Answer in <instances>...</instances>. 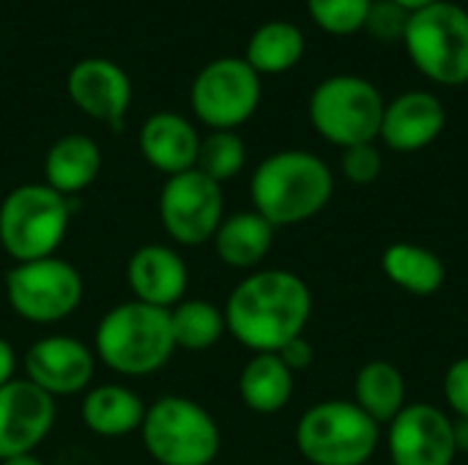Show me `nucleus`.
<instances>
[{"instance_id": "nucleus-1", "label": "nucleus", "mask_w": 468, "mask_h": 465, "mask_svg": "<svg viewBox=\"0 0 468 465\" xmlns=\"http://www.w3.org/2000/svg\"><path fill=\"white\" fill-rule=\"evenodd\" d=\"M228 334L252 354H277L304 337L313 318L310 285L288 269H258L244 274L225 307Z\"/></svg>"}, {"instance_id": "nucleus-11", "label": "nucleus", "mask_w": 468, "mask_h": 465, "mask_svg": "<svg viewBox=\"0 0 468 465\" xmlns=\"http://www.w3.org/2000/svg\"><path fill=\"white\" fill-rule=\"evenodd\" d=\"M225 219L222 184L203 175L197 167L170 175L159 192V222L165 236L176 247L211 244L217 227Z\"/></svg>"}, {"instance_id": "nucleus-20", "label": "nucleus", "mask_w": 468, "mask_h": 465, "mask_svg": "<svg viewBox=\"0 0 468 465\" xmlns=\"http://www.w3.org/2000/svg\"><path fill=\"white\" fill-rule=\"evenodd\" d=\"M145 408L148 406L134 389L123 384H101L82 395L80 419L99 439H126L140 433Z\"/></svg>"}, {"instance_id": "nucleus-37", "label": "nucleus", "mask_w": 468, "mask_h": 465, "mask_svg": "<svg viewBox=\"0 0 468 465\" xmlns=\"http://www.w3.org/2000/svg\"><path fill=\"white\" fill-rule=\"evenodd\" d=\"M214 465H222V463H214Z\"/></svg>"}, {"instance_id": "nucleus-27", "label": "nucleus", "mask_w": 468, "mask_h": 465, "mask_svg": "<svg viewBox=\"0 0 468 465\" xmlns=\"http://www.w3.org/2000/svg\"><path fill=\"white\" fill-rule=\"evenodd\" d=\"M247 164V145L239 132H211L200 140L197 170L217 184L233 181Z\"/></svg>"}, {"instance_id": "nucleus-29", "label": "nucleus", "mask_w": 468, "mask_h": 465, "mask_svg": "<svg viewBox=\"0 0 468 465\" xmlns=\"http://www.w3.org/2000/svg\"><path fill=\"white\" fill-rule=\"evenodd\" d=\"M340 170H343L346 181L354 186L376 184L384 173V153H381L378 143H362V145L343 148Z\"/></svg>"}, {"instance_id": "nucleus-16", "label": "nucleus", "mask_w": 468, "mask_h": 465, "mask_svg": "<svg viewBox=\"0 0 468 465\" xmlns=\"http://www.w3.org/2000/svg\"><path fill=\"white\" fill-rule=\"evenodd\" d=\"M126 285L134 301L159 310H173L186 299L189 269L176 247L143 244L126 260Z\"/></svg>"}, {"instance_id": "nucleus-9", "label": "nucleus", "mask_w": 468, "mask_h": 465, "mask_svg": "<svg viewBox=\"0 0 468 465\" xmlns=\"http://www.w3.org/2000/svg\"><path fill=\"white\" fill-rule=\"evenodd\" d=\"M85 296L80 269L63 258L14 263L5 274V301L11 312L33 326H55L71 318Z\"/></svg>"}, {"instance_id": "nucleus-4", "label": "nucleus", "mask_w": 468, "mask_h": 465, "mask_svg": "<svg viewBox=\"0 0 468 465\" xmlns=\"http://www.w3.org/2000/svg\"><path fill=\"white\" fill-rule=\"evenodd\" d=\"M140 441L156 465H214L222 449V430L197 400L162 395L145 408Z\"/></svg>"}, {"instance_id": "nucleus-5", "label": "nucleus", "mask_w": 468, "mask_h": 465, "mask_svg": "<svg viewBox=\"0 0 468 465\" xmlns=\"http://www.w3.org/2000/svg\"><path fill=\"white\" fill-rule=\"evenodd\" d=\"M71 225V200L41 184H19L0 200V247L14 263L55 258Z\"/></svg>"}, {"instance_id": "nucleus-33", "label": "nucleus", "mask_w": 468, "mask_h": 465, "mask_svg": "<svg viewBox=\"0 0 468 465\" xmlns=\"http://www.w3.org/2000/svg\"><path fill=\"white\" fill-rule=\"evenodd\" d=\"M16 367H19V359H16L14 345L5 337H0V389L16 378Z\"/></svg>"}, {"instance_id": "nucleus-7", "label": "nucleus", "mask_w": 468, "mask_h": 465, "mask_svg": "<svg viewBox=\"0 0 468 465\" xmlns=\"http://www.w3.org/2000/svg\"><path fill=\"white\" fill-rule=\"evenodd\" d=\"M381 90L359 74H335L318 82L307 101L313 129L337 148L378 143L384 121Z\"/></svg>"}, {"instance_id": "nucleus-15", "label": "nucleus", "mask_w": 468, "mask_h": 465, "mask_svg": "<svg viewBox=\"0 0 468 465\" xmlns=\"http://www.w3.org/2000/svg\"><path fill=\"white\" fill-rule=\"evenodd\" d=\"M66 93L82 115L121 129L132 104V79L107 58H82L69 71Z\"/></svg>"}, {"instance_id": "nucleus-18", "label": "nucleus", "mask_w": 468, "mask_h": 465, "mask_svg": "<svg viewBox=\"0 0 468 465\" xmlns=\"http://www.w3.org/2000/svg\"><path fill=\"white\" fill-rule=\"evenodd\" d=\"M200 134L195 123L178 112L162 110L143 121L137 145L148 167L159 170L162 175H178L195 170L200 153Z\"/></svg>"}, {"instance_id": "nucleus-8", "label": "nucleus", "mask_w": 468, "mask_h": 465, "mask_svg": "<svg viewBox=\"0 0 468 465\" xmlns=\"http://www.w3.org/2000/svg\"><path fill=\"white\" fill-rule=\"evenodd\" d=\"M417 71L436 85H468V11L458 3L439 0L414 11L403 36Z\"/></svg>"}, {"instance_id": "nucleus-19", "label": "nucleus", "mask_w": 468, "mask_h": 465, "mask_svg": "<svg viewBox=\"0 0 468 465\" xmlns=\"http://www.w3.org/2000/svg\"><path fill=\"white\" fill-rule=\"evenodd\" d=\"M274 236L277 230L258 211L250 208V211L225 214L222 225L211 238V247L228 269L250 274L258 271L261 263L269 258L274 247Z\"/></svg>"}, {"instance_id": "nucleus-30", "label": "nucleus", "mask_w": 468, "mask_h": 465, "mask_svg": "<svg viewBox=\"0 0 468 465\" xmlns=\"http://www.w3.org/2000/svg\"><path fill=\"white\" fill-rule=\"evenodd\" d=\"M409 16H411V14H409L406 8H400L398 3H392V0H373V5H370V11H367L365 30H367L376 41L395 44V41H403Z\"/></svg>"}, {"instance_id": "nucleus-26", "label": "nucleus", "mask_w": 468, "mask_h": 465, "mask_svg": "<svg viewBox=\"0 0 468 465\" xmlns=\"http://www.w3.org/2000/svg\"><path fill=\"white\" fill-rule=\"evenodd\" d=\"M170 332L176 348L203 354L228 334L225 312L208 299H184L170 310Z\"/></svg>"}, {"instance_id": "nucleus-31", "label": "nucleus", "mask_w": 468, "mask_h": 465, "mask_svg": "<svg viewBox=\"0 0 468 465\" xmlns=\"http://www.w3.org/2000/svg\"><path fill=\"white\" fill-rule=\"evenodd\" d=\"M441 395L455 419H468V356L455 359L441 381Z\"/></svg>"}, {"instance_id": "nucleus-12", "label": "nucleus", "mask_w": 468, "mask_h": 465, "mask_svg": "<svg viewBox=\"0 0 468 465\" xmlns=\"http://www.w3.org/2000/svg\"><path fill=\"white\" fill-rule=\"evenodd\" d=\"M384 444L392 465H455V425L433 403H409L387 428Z\"/></svg>"}, {"instance_id": "nucleus-25", "label": "nucleus", "mask_w": 468, "mask_h": 465, "mask_svg": "<svg viewBox=\"0 0 468 465\" xmlns=\"http://www.w3.org/2000/svg\"><path fill=\"white\" fill-rule=\"evenodd\" d=\"M304 33L285 19L263 22L247 41L244 60L263 74H285L304 58Z\"/></svg>"}, {"instance_id": "nucleus-3", "label": "nucleus", "mask_w": 468, "mask_h": 465, "mask_svg": "<svg viewBox=\"0 0 468 465\" xmlns=\"http://www.w3.org/2000/svg\"><path fill=\"white\" fill-rule=\"evenodd\" d=\"M93 354L96 362H101L115 375H154L176 354L170 310H159L134 299L115 304L96 323Z\"/></svg>"}, {"instance_id": "nucleus-24", "label": "nucleus", "mask_w": 468, "mask_h": 465, "mask_svg": "<svg viewBox=\"0 0 468 465\" xmlns=\"http://www.w3.org/2000/svg\"><path fill=\"white\" fill-rule=\"evenodd\" d=\"M381 430L409 406L406 375L398 365L373 359L362 365L354 375V397H351Z\"/></svg>"}, {"instance_id": "nucleus-2", "label": "nucleus", "mask_w": 468, "mask_h": 465, "mask_svg": "<svg viewBox=\"0 0 468 465\" xmlns=\"http://www.w3.org/2000/svg\"><path fill=\"white\" fill-rule=\"evenodd\" d=\"M335 197V173L313 151L288 148L269 153L250 178L252 211L274 230L315 219Z\"/></svg>"}, {"instance_id": "nucleus-21", "label": "nucleus", "mask_w": 468, "mask_h": 465, "mask_svg": "<svg viewBox=\"0 0 468 465\" xmlns=\"http://www.w3.org/2000/svg\"><path fill=\"white\" fill-rule=\"evenodd\" d=\"M99 173L101 148L88 134H63L44 156V184L69 200L93 186Z\"/></svg>"}, {"instance_id": "nucleus-6", "label": "nucleus", "mask_w": 468, "mask_h": 465, "mask_svg": "<svg viewBox=\"0 0 468 465\" xmlns=\"http://www.w3.org/2000/svg\"><path fill=\"white\" fill-rule=\"evenodd\" d=\"M381 439L384 430L354 400H321L293 430L296 449L310 465H367Z\"/></svg>"}, {"instance_id": "nucleus-35", "label": "nucleus", "mask_w": 468, "mask_h": 465, "mask_svg": "<svg viewBox=\"0 0 468 465\" xmlns=\"http://www.w3.org/2000/svg\"><path fill=\"white\" fill-rule=\"evenodd\" d=\"M392 3H398L400 8H406L409 14H414V11H422V8H428V5H433L439 0H392Z\"/></svg>"}, {"instance_id": "nucleus-17", "label": "nucleus", "mask_w": 468, "mask_h": 465, "mask_svg": "<svg viewBox=\"0 0 468 465\" xmlns=\"http://www.w3.org/2000/svg\"><path fill=\"white\" fill-rule=\"evenodd\" d=\"M447 126V107L431 90H406L387 101L378 140L395 153H417L433 145Z\"/></svg>"}, {"instance_id": "nucleus-13", "label": "nucleus", "mask_w": 468, "mask_h": 465, "mask_svg": "<svg viewBox=\"0 0 468 465\" xmlns=\"http://www.w3.org/2000/svg\"><path fill=\"white\" fill-rule=\"evenodd\" d=\"M22 370L25 381L55 400L85 395L96 375V354L71 334H47L25 351Z\"/></svg>"}, {"instance_id": "nucleus-28", "label": "nucleus", "mask_w": 468, "mask_h": 465, "mask_svg": "<svg viewBox=\"0 0 468 465\" xmlns=\"http://www.w3.org/2000/svg\"><path fill=\"white\" fill-rule=\"evenodd\" d=\"M373 0H307L310 19L332 36H354L365 30Z\"/></svg>"}, {"instance_id": "nucleus-22", "label": "nucleus", "mask_w": 468, "mask_h": 465, "mask_svg": "<svg viewBox=\"0 0 468 465\" xmlns=\"http://www.w3.org/2000/svg\"><path fill=\"white\" fill-rule=\"evenodd\" d=\"M381 271L395 288H400L409 296H420V299L436 296L447 282L444 260L433 249H428L417 241L389 244L381 252Z\"/></svg>"}, {"instance_id": "nucleus-32", "label": "nucleus", "mask_w": 468, "mask_h": 465, "mask_svg": "<svg viewBox=\"0 0 468 465\" xmlns=\"http://www.w3.org/2000/svg\"><path fill=\"white\" fill-rule=\"evenodd\" d=\"M277 356L285 362V367L296 375V373H304V370H310L313 367V362H315V348H313V343L307 340V337H296V340H291L282 351H277Z\"/></svg>"}, {"instance_id": "nucleus-10", "label": "nucleus", "mask_w": 468, "mask_h": 465, "mask_svg": "<svg viewBox=\"0 0 468 465\" xmlns=\"http://www.w3.org/2000/svg\"><path fill=\"white\" fill-rule=\"evenodd\" d=\"M261 74L244 58L206 63L189 85V107L211 132H236L261 107Z\"/></svg>"}, {"instance_id": "nucleus-23", "label": "nucleus", "mask_w": 468, "mask_h": 465, "mask_svg": "<svg viewBox=\"0 0 468 465\" xmlns=\"http://www.w3.org/2000/svg\"><path fill=\"white\" fill-rule=\"evenodd\" d=\"M296 389V375L277 354H252L239 373L241 403L261 417L280 414Z\"/></svg>"}, {"instance_id": "nucleus-34", "label": "nucleus", "mask_w": 468, "mask_h": 465, "mask_svg": "<svg viewBox=\"0 0 468 465\" xmlns=\"http://www.w3.org/2000/svg\"><path fill=\"white\" fill-rule=\"evenodd\" d=\"M455 425V447H458V455L468 452V419H452Z\"/></svg>"}, {"instance_id": "nucleus-14", "label": "nucleus", "mask_w": 468, "mask_h": 465, "mask_svg": "<svg viewBox=\"0 0 468 465\" xmlns=\"http://www.w3.org/2000/svg\"><path fill=\"white\" fill-rule=\"evenodd\" d=\"M55 397L25 378H14L0 389V460L36 455L55 428Z\"/></svg>"}, {"instance_id": "nucleus-36", "label": "nucleus", "mask_w": 468, "mask_h": 465, "mask_svg": "<svg viewBox=\"0 0 468 465\" xmlns=\"http://www.w3.org/2000/svg\"><path fill=\"white\" fill-rule=\"evenodd\" d=\"M0 465H44L36 455H19V458H8V460H0Z\"/></svg>"}]
</instances>
